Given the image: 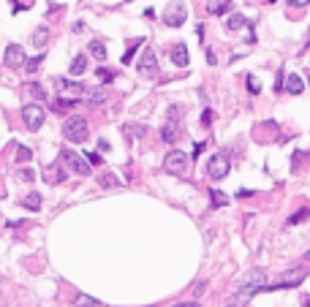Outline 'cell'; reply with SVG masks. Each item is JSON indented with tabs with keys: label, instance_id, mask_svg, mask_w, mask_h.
I'll use <instances>...</instances> for the list:
<instances>
[{
	"label": "cell",
	"instance_id": "d590c367",
	"mask_svg": "<svg viewBox=\"0 0 310 307\" xmlns=\"http://www.w3.org/2000/svg\"><path fill=\"white\" fill-rule=\"evenodd\" d=\"M210 123H212V109H204V114H202V125L207 128Z\"/></svg>",
	"mask_w": 310,
	"mask_h": 307
},
{
	"label": "cell",
	"instance_id": "ac0fdd59",
	"mask_svg": "<svg viewBox=\"0 0 310 307\" xmlns=\"http://www.w3.org/2000/svg\"><path fill=\"white\" fill-rule=\"evenodd\" d=\"M74 307H103L98 299L87 297V294H77V299H74Z\"/></svg>",
	"mask_w": 310,
	"mask_h": 307
},
{
	"label": "cell",
	"instance_id": "52a82bcc",
	"mask_svg": "<svg viewBox=\"0 0 310 307\" xmlns=\"http://www.w3.org/2000/svg\"><path fill=\"white\" fill-rule=\"evenodd\" d=\"M30 57H25V49L19 44H8L5 46V55H3V66L5 68H25Z\"/></svg>",
	"mask_w": 310,
	"mask_h": 307
},
{
	"label": "cell",
	"instance_id": "b9f144b4",
	"mask_svg": "<svg viewBox=\"0 0 310 307\" xmlns=\"http://www.w3.org/2000/svg\"><path fill=\"white\" fill-rule=\"evenodd\" d=\"M174 307H199L196 302H180V305H174Z\"/></svg>",
	"mask_w": 310,
	"mask_h": 307
},
{
	"label": "cell",
	"instance_id": "4fadbf2b",
	"mask_svg": "<svg viewBox=\"0 0 310 307\" xmlns=\"http://www.w3.org/2000/svg\"><path fill=\"white\" fill-rule=\"evenodd\" d=\"M68 71H71V77H82V74L87 71V55H77V57H74Z\"/></svg>",
	"mask_w": 310,
	"mask_h": 307
},
{
	"label": "cell",
	"instance_id": "603a6c76",
	"mask_svg": "<svg viewBox=\"0 0 310 307\" xmlns=\"http://www.w3.org/2000/svg\"><path fill=\"white\" fill-rule=\"evenodd\" d=\"M142 44H145V38H136V41L131 44V49H128V52H125V55H123V66H128V63H131V57L136 55V49H139Z\"/></svg>",
	"mask_w": 310,
	"mask_h": 307
},
{
	"label": "cell",
	"instance_id": "5b68a950",
	"mask_svg": "<svg viewBox=\"0 0 310 307\" xmlns=\"http://www.w3.org/2000/svg\"><path fill=\"white\" fill-rule=\"evenodd\" d=\"M185 166H188V155L182 153V150L174 147L171 153H166V158H163V171L166 174H182Z\"/></svg>",
	"mask_w": 310,
	"mask_h": 307
},
{
	"label": "cell",
	"instance_id": "83f0119b",
	"mask_svg": "<svg viewBox=\"0 0 310 307\" xmlns=\"http://www.w3.org/2000/svg\"><path fill=\"white\" fill-rule=\"evenodd\" d=\"M308 215H310V207H305V210H300V212H294V215L286 220V223H289V226H297V223H302Z\"/></svg>",
	"mask_w": 310,
	"mask_h": 307
},
{
	"label": "cell",
	"instance_id": "bcb514c9",
	"mask_svg": "<svg viewBox=\"0 0 310 307\" xmlns=\"http://www.w3.org/2000/svg\"><path fill=\"white\" fill-rule=\"evenodd\" d=\"M305 46H310V38H308V44H305Z\"/></svg>",
	"mask_w": 310,
	"mask_h": 307
},
{
	"label": "cell",
	"instance_id": "9c48e42d",
	"mask_svg": "<svg viewBox=\"0 0 310 307\" xmlns=\"http://www.w3.org/2000/svg\"><path fill=\"white\" fill-rule=\"evenodd\" d=\"M185 16H188V8L180 3V0H174V3H169V5H166V11H163V25L180 27L182 22H185Z\"/></svg>",
	"mask_w": 310,
	"mask_h": 307
},
{
	"label": "cell",
	"instance_id": "2e32d148",
	"mask_svg": "<svg viewBox=\"0 0 310 307\" xmlns=\"http://www.w3.org/2000/svg\"><path fill=\"white\" fill-rule=\"evenodd\" d=\"M106 98H109V90L106 87H98L95 92H90V95H87V106H101Z\"/></svg>",
	"mask_w": 310,
	"mask_h": 307
},
{
	"label": "cell",
	"instance_id": "8fae6325",
	"mask_svg": "<svg viewBox=\"0 0 310 307\" xmlns=\"http://www.w3.org/2000/svg\"><path fill=\"white\" fill-rule=\"evenodd\" d=\"M139 74L145 79L158 77V57H155L153 49H145V55H142V60H139Z\"/></svg>",
	"mask_w": 310,
	"mask_h": 307
},
{
	"label": "cell",
	"instance_id": "f1b7e54d",
	"mask_svg": "<svg viewBox=\"0 0 310 307\" xmlns=\"http://www.w3.org/2000/svg\"><path fill=\"white\" fill-rule=\"evenodd\" d=\"M77 98H60V101H55V109H57V112H63V109H74V106H77Z\"/></svg>",
	"mask_w": 310,
	"mask_h": 307
},
{
	"label": "cell",
	"instance_id": "484cf974",
	"mask_svg": "<svg viewBox=\"0 0 310 307\" xmlns=\"http://www.w3.org/2000/svg\"><path fill=\"white\" fill-rule=\"evenodd\" d=\"M30 158H33V150L30 147H22V144H19V147H16V160H19V163H27Z\"/></svg>",
	"mask_w": 310,
	"mask_h": 307
},
{
	"label": "cell",
	"instance_id": "ab89813d",
	"mask_svg": "<svg viewBox=\"0 0 310 307\" xmlns=\"http://www.w3.org/2000/svg\"><path fill=\"white\" fill-rule=\"evenodd\" d=\"M98 150H101V153H106V150H109V142H106V139H98Z\"/></svg>",
	"mask_w": 310,
	"mask_h": 307
},
{
	"label": "cell",
	"instance_id": "7dc6e473",
	"mask_svg": "<svg viewBox=\"0 0 310 307\" xmlns=\"http://www.w3.org/2000/svg\"><path fill=\"white\" fill-rule=\"evenodd\" d=\"M125 3H131V0H125Z\"/></svg>",
	"mask_w": 310,
	"mask_h": 307
},
{
	"label": "cell",
	"instance_id": "f35d334b",
	"mask_svg": "<svg viewBox=\"0 0 310 307\" xmlns=\"http://www.w3.org/2000/svg\"><path fill=\"white\" fill-rule=\"evenodd\" d=\"M204 286H207V283H199V286H193V297H199V294H204Z\"/></svg>",
	"mask_w": 310,
	"mask_h": 307
},
{
	"label": "cell",
	"instance_id": "1f68e13d",
	"mask_svg": "<svg viewBox=\"0 0 310 307\" xmlns=\"http://www.w3.org/2000/svg\"><path fill=\"white\" fill-rule=\"evenodd\" d=\"M27 90H30V95L38 98V101H44V98H47V90H44L41 84H27Z\"/></svg>",
	"mask_w": 310,
	"mask_h": 307
},
{
	"label": "cell",
	"instance_id": "ba28073f",
	"mask_svg": "<svg viewBox=\"0 0 310 307\" xmlns=\"http://www.w3.org/2000/svg\"><path fill=\"white\" fill-rule=\"evenodd\" d=\"M308 277V269H291V272H286L283 277H280L275 286H264V291H278V288H297L302 280Z\"/></svg>",
	"mask_w": 310,
	"mask_h": 307
},
{
	"label": "cell",
	"instance_id": "277c9868",
	"mask_svg": "<svg viewBox=\"0 0 310 307\" xmlns=\"http://www.w3.org/2000/svg\"><path fill=\"white\" fill-rule=\"evenodd\" d=\"M169 123L163 125V133H160V136H163V142H169V144H174L177 139L182 136V114H180V109H174L171 106L169 109Z\"/></svg>",
	"mask_w": 310,
	"mask_h": 307
},
{
	"label": "cell",
	"instance_id": "7402d4cb",
	"mask_svg": "<svg viewBox=\"0 0 310 307\" xmlns=\"http://www.w3.org/2000/svg\"><path fill=\"white\" fill-rule=\"evenodd\" d=\"M25 207H27V210H41V196H38V193H27L25 196Z\"/></svg>",
	"mask_w": 310,
	"mask_h": 307
},
{
	"label": "cell",
	"instance_id": "d6a6232c",
	"mask_svg": "<svg viewBox=\"0 0 310 307\" xmlns=\"http://www.w3.org/2000/svg\"><path fill=\"white\" fill-rule=\"evenodd\" d=\"M95 74H98V79H101V82H112V79H114V74L109 71V68H98Z\"/></svg>",
	"mask_w": 310,
	"mask_h": 307
},
{
	"label": "cell",
	"instance_id": "5bb4252c",
	"mask_svg": "<svg viewBox=\"0 0 310 307\" xmlns=\"http://www.w3.org/2000/svg\"><path fill=\"white\" fill-rule=\"evenodd\" d=\"M302 90H305V82H302V77L291 74V77L286 79V92H291V95H300Z\"/></svg>",
	"mask_w": 310,
	"mask_h": 307
},
{
	"label": "cell",
	"instance_id": "3957f363",
	"mask_svg": "<svg viewBox=\"0 0 310 307\" xmlns=\"http://www.w3.org/2000/svg\"><path fill=\"white\" fill-rule=\"evenodd\" d=\"M60 160H63V163H66V169H71L74 171V174H87L90 177V160L87 158H84V155H79V153H74V150H63V153H60Z\"/></svg>",
	"mask_w": 310,
	"mask_h": 307
},
{
	"label": "cell",
	"instance_id": "44dd1931",
	"mask_svg": "<svg viewBox=\"0 0 310 307\" xmlns=\"http://www.w3.org/2000/svg\"><path fill=\"white\" fill-rule=\"evenodd\" d=\"M90 55H93L95 57V60H106V46H103L101 41H93V44H90Z\"/></svg>",
	"mask_w": 310,
	"mask_h": 307
},
{
	"label": "cell",
	"instance_id": "836d02e7",
	"mask_svg": "<svg viewBox=\"0 0 310 307\" xmlns=\"http://www.w3.org/2000/svg\"><path fill=\"white\" fill-rule=\"evenodd\" d=\"M19 179H22V182H33V179H36V174H33L30 169H19Z\"/></svg>",
	"mask_w": 310,
	"mask_h": 307
},
{
	"label": "cell",
	"instance_id": "d6986e66",
	"mask_svg": "<svg viewBox=\"0 0 310 307\" xmlns=\"http://www.w3.org/2000/svg\"><path fill=\"white\" fill-rule=\"evenodd\" d=\"M47 41H49V30L47 27H38L36 33H33V46H38V49H44V46H47Z\"/></svg>",
	"mask_w": 310,
	"mask_h": 307
},
{
	"label": "cell",
	"instance_id": "ee69618b",
	"mask_svg": "<svg viewBox=\"0 0 310 307\" xmlns=\"http://www.w3.org/2000/svg\"><path fill=\"white\" fill-rule=\"evenodd\" d=\"M305 307H310V299H305Z\"/></svg>",
	"mask_w": 310,
	"mask_h": 307
},
{
	"label": "cell",
	"instance_id": "f6af8a7d",
	"mask_svg": "<svg viewBox=\"0 0 310 307\" xmlns=\"http://www.w3.org/2000/svg\"><path fill=\"white\" fill-rule=\"evenodd\" d=\"M308 84H310V71H308Z\"/></svg>",
	"mask_w": 310,
	"mask_h": 307
},
{
	"label": "cell",
	"instance_id": "4dcf8cb0",
	"mask_svg": "<svg viewBox=\"0 0 310 307\" xmlns=\"http://www.w3.org/2000/svg\"><path fill=\"white\" fill-rule=\"evenodd\" d=\"M57 84H60L63 90H71V92H82L84 90L79 82H66V79H57Z\"/></svg>",
	"mask_w": 310,
	"mask_h": 307
},
{
	"label": "cell",
	"instance_id": "f546056e",
	"mask_svg": "<svg viewBox=\"0 0 310 307\" xmlns=\"http://www.w3.org/2000/svg\"><path fill=\"white\" fill-rule=\"evenodd\" d=\"M245 84H248V92H250V95H258V92H261V87H258V82H256L253 74H248V77H245Z\"/></svg>",
	"mask_w": 310,
	"mask_h": 307
},
{
	"label": "cell",
	"instance_id": "9a60e30c",
	"mask_svg": "<svg viewBox=\"0 0 310 307\" xmlns=\"http://www.w3.org/2000/svg\"><path fill=\"white\" fill-rule=\"evenodd\" d=\"M229 8H232V3H229V0H210V3H207V14H215V16L226 14Z\"/></svg>",
	"mask_w": 310,
	"mask_h": 307
},
{
	"label": "cell",
	"instance_id": "4316f807",
	"mask_svg": "<svg viewBox=\"0 0 310 307\" xmlns=\"http://www.w3.org/2000/svg\"><path fill=\"white\" fill-rule=\"evenodd\" d=\"M98 185H101V188H120V182L114 179V174H101Z\"/></svg>",
	"mask_w": 310,
	"mask_h": 307
},
{
	"label": "cell",
	"instance_id": "7c38bea8",
	"mask_svg": "<svg viewBox=\"0 0 310 307\" xmlns=\"http://www.w3.org/2000/svg\"><path fill=\"white\" fill-rule=\"evenodd\" d=\"M169 57H171V63H174L177 68H188V63H191V57H188V46L185 44H174L171 46V52H169Z\"/></svg>",
	"mask_w": 310,
	"mask_h": 307
},
{
	"label": "cell",
	"instance_id": "6da1fadb",
	"mask_svg": "<svg viewBox=\"0 0 310 307\" xmlns=\"http://www.w3.org/2000/svg\"><path fill=\"white\" fill-rule=\"evenodd\" d=\"M264 291V272L261 269H250L248 275L239 280V288H237V299L239 302H248L253 294Z\"/></svg>",
	"mask_w": 310,
	"mask_h": 307
},
{
	"label": "cell",
	"instance_id": "7bdbcfd3",
	"mask_svg": "<svg viewBox=\"0 0 310 307\" xmlns=\"http://www.w3.org/2000/svg\"><path fill=\"white\" fill-rule=\"evenodd\" d=\"M305 258H308V261H310V250H308V253H305Z\"/></svg>",
	"mask_w": 310,
	"mask_h": 307
},
{
	"label": "cell",
	"instance_id": "60d3db41",
	"mask_svg": "<svg viewBox=\"0 0 310 307\" xmlns=\"http://www.w3.org/2000/svg\"><path fill=\"white\" fill-rule=\"evenodd\" d=\"M84 30V22H74V33H82Z\"/></svg>",
	"mask_w": 310,
	"mask_h": 307
},
{
	"label": "cell",
	"instance_id": "d4e9b609",
	"mask_svg": "<svg viewBox=\"0 0 310 307\" xmlns=\"http://www.w3.org/2000/svg\"><path fill=\"white\" fill-rule=\"evenodd\" d=\"M210 199H212V207H226L229 199L221 193V190H210Z\"/></svg>",
	"mask_w": 310,
	"mask_h": 307
},
{
	"label": "cell",
	"instance_id": "7a4b0ae2",
	"mask_svg": "<svg viewBox=\"0 0 310 307\" xmlns=\"http://www.w3.org/2000/svg\"><path fill=\"white\" fill-rule=\"evenodd\" d=\"M63 136L74 144L87 142V120L84 117H68L66 123H63Z\"/></svg>",
	"mask_w": 310,
	"mask_h": 307
},
{
	"label": "cell",
	"instance_id": "e0dca14e",
	"mask_svg": "<svg viewBox=\"0 0 310 307\" xmlns=\"http://www.w3.org/2000/svg\"><path fill=\"white\" fill-rule=\"evenodd\" d=\"M44 177H47V179H49L52 185H55V182H60V179L66 177V171H63L60 166L55 163V166H47V169H44Z\"/></svg>",
	"mask_w": 310,
	"mask_h": 307
},
{
	"label": "cell",
	"instance_id": "8992f818",
	"mask_svg": "<svg viewBox=\"0 0 310 307\" xmlns=\"http://www.w3.org/2000/svg\"><path fill=\"white\" fill-rule=\"evenodd\" d=\"M229 169H232V163H229V158L223 153L212 155V158L207 160V177H212V179H226Z\"/></svg>",
	"mask_w": 310,
	"mask_h": 307
},
{
	"label": "cell",
	"instance_id": "74e56055",
	"mask_svg": "<svg viewBox=\"0 0 310 307\" xmlns=\"http://www.w3.org/2000/svg\"><path fill=\"white\" fill-rule=\"evenodd\" d=\"M204 147H207V144H204V142H199L196 147H193V158H199V155L204 153Z\"/></svg>",
	"mask_w": 310,
	"mask_h": 307
},
{
	"label": "cell",
	"instance_id": "e575fe53",
	"mask_svg": "<svg viewBox=\"0 0 310 307\" xmlns=\"http://www.w3.org/2000/svg\"><path fill=\"white\" fill-rule=\"evenodd\" d=\"M84 158L90 160V166H101V155L98 153H84Z\"/></svg>",
	"mask_w": 310,
	"mask_h": 307
},
{
	"label": "cell",
	"instance_id": "8d00e7d4",
	"mask_svg": "<svg viewBox=\"0 0 310 307\" xmlns=\"http://www.w3.org/2000/svg\"><path fill=\"white\" fill-rule=\"evenodd\" d=\"M286 3H289V5H294V8H302V5H308L310 0H286Z\"/></svg>",
	"mask_w": 310,
	"mask_h": 307
},
{
	"label": "cell",
	"instance_id": "cb8c5ba5",
	"mask_svg": "<svg viewBox=\"0 0 310 307\" xmlns=\"http://www.w3.org/2000/svg\"><path fill=\"white\" fill-rule=\"evenodd\" d=\"M41 63H44V55L30 57V60H27V66H25V71H27V74H36L38 68H41Z\"/></svg>",
	"mask_w": 310,
	"mask_h": 307
},
{
	"label": "cell",
	"instance_id": "ffe728a7",
	"mask_svg": "<svg viewBox=\"0 0 310 307\" xmlns=\"http://www.w3.org/2000/svg\"><path fill=\"white\" fill-rule=\"evenodd\" d=\"M229 30H239V27H250V22L248 19H245V16L242 14H232V16H229Z\"/></svg>",
	"mask_w": 310,
	"mask_h": 307
},
{
	"label": "cell",
	"instance_id": "30bf717a",
	"mask_svg": "<svg viewBox=\"0 0 310 307\" xmlns=\"http://www.w3.org/2000/svg\"><path fill=\"white\" fill-rule=\"evenodd\" d=\"M22 120H25L27 131H38L44 125V109L38 103H27V106H22Z\"/></svg>",
	"mask_w": 310,
	"mask_h": 307
}]
</instances>
